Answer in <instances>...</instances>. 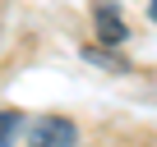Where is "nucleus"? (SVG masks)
<instances>
[{"mask_svg": "<svg viewBox=\"0 0 157 147\" xmlns=\"http://www.w3.org/2000/svg\"><path fill=\"white\" fill-rule=\"evenodd\" d=\"M88 60H93V64H106V69H125V64H120V60H116L111 51H97V46L88 51Z\"/></svg>", "mask_w": 157, "mask_h": 147, "instance_id": "nucleus-4", "label": "nucleus"}, {"mask_svg": "<svg viewBox=\"0 0 157 147\" xmlns=\"http://www.w3.org/2000/svg\"><path fill=\"white\" fill-rule=\"evenodd\" d=\"M93 23H97V37H102L106 46H120V41L129 37V28H125V19H120L116 5H97V9H93Z\"/></svg>", "mask_w": 157, "mask_h": 147, "instance_id": "nucleus-2", "label": "nucleus"}, {"mask_svg": "<svg viewBox=\"0 0 157 147\" xmlns=\"http://www.w3.org/2000/svg\"><path fill=\"white\" fill-rule=\"evenodd\" d=\"M19 129H23V115L19 110H0V147H10Z\"/></svg>", "mask_w": 157, "mask_h": 147, "instance_id": "nucleus-3", "label": "nucleus"}, {"mask_svg": "<svg viewBox=\"0 0 157 147\" xmlns=\"http://www.w3.org/2000/svg\"><path fill=\"white\" fill-rule=\"evenodd\" d=\"M148 14H152V23H157V0H148Z\"/></svg>", "mask_w": 157, "mask_h": 147, "instance_id": "nucleus-5", "label": "nucleus"}, {"mask_svg": "<svg viewBox=\"0 0 157 147\" xmlns=\"http://www.w3.org/2000/svg\"><path fill=\"white\" fill-rule=\"evenodd\" d=\"M28 142H33V147H74V142H78V129H74V120H65V115H42V120H33Z\"/></svg>", "mask_w": 157, "mask_h": 147, "instance_id": "nucleus-1", "label": "nucleus"}]
</instances>
